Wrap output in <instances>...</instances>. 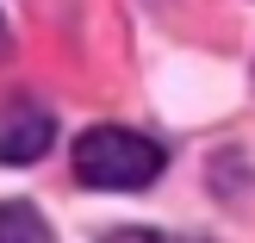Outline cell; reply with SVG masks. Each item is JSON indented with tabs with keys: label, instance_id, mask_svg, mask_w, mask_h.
<instances>
[{
	"label": "cell",
	"instance_id": "3",
	"mask_svg": "<svg viewBox=\"0 0 255 243\" xmlns=\"http://www.w3.org/2000/svg\"><path fill=\"white\" fill-rule=\"evenodd\" d=\"M0 243H50V225L25 200H0Z\"/></svg>",
	"mask_w": 255,
	"mask_h": 243
},
{
	"label": "cell",
	"instance_id": "5",
	"mask_svg": "<svg viewBox=\"0 0 255 243\" xmlns=\"http://www.w3.org/2000/svg\"><path fill=\"white\" fill-rule=\"evenodd\" d=\"M6 44H12V37H6V19H0V56H6Z\"/></svg>",
	"mask_w": 255,
	"mask_h": 243
},
{
	"label": "cell",
	"instance_id": "2",
	"mask_svg": "<svg viewBox=\"0 0 255 243\" xmlns=\"http://www.w3.org/2000/svg\"><path fill=\"white\" fill-rule=\"evenodd\" d=\"M50 144H56V119H50L37 100H6V106H0V162H6V169L37 162Z\"/></svg>",
	"mask_w": 255,
	"mask_h": 243
},
{
	"label": "cell",
	"instance_id": "1",
	"mask_svg": "<svg viewBox=\"0 0 255 243\" xmlns=\"http://www.w3.org/2000/svg\"><path fill=\"white\" fill-rule=\"evenodd\" d=\"M162 144L125 131V125H94V131L75 137V175L87 187H106V194H137L162 175Z\"/></svg>",
	"mask_w": 255,
	"mask_h": 243
},
{
	"label": "cell",
	"instance_id": "4",
	"mask_svg": "<svg viewBox=\"0 0 255 243\" xmlns=\"http://www.w3.org/2000/svg\"><path fill=\"white\" fill-rule=\"evenodd\" d=\"M106 243H168V237H156V231H119V237H106Z\"/></svg>",
	"mask_w": 255,
	"mask_h": 243
}]
</instances>
